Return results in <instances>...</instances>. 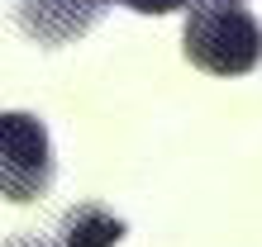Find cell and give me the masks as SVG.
I'll return each instance as SVG.
<instances>
[{
  "label": "cell",
  "instance_id": "obj_1",
  "mask_svg": "<svg viewBox=\"0 0 262 247\" xmlns=\"http://www.w3.org/2000/svg\"><path fill=\"white\" fill-rule=\"evenodd\" d=\"M181 48L210 76H248L262 62V24L238 0H191Z\"/></svg>",
  "mask_w": 262,
  "mask_h": 247
},
{
  "label": "cell",
  "instance_id": "obj_2",
  "mask_svg": "<svg viewBox=\"0 0 262 247\" xmlns=\"http://www.w3.org/2000/svg\"><path fill=\"white\" fill-rule=\"evenodd\" d=\"M53 185V143L38 114L0 110V200L29 205Z\"/></svg>",
  "mask_w": 262,
  "mask_h": 247
},
{
  "label": "cell",
  "instance_id": "obj_3",
  "mask_svg": "<svg viewBox=\"0 0 262 247\" xmlns=\"http://www.w3.org/2000/svg\"><path fill=\"white\" fill-rule=\"evenodd\" d=\"M124 238V219L100 205H76L62 214V247H115Z\"/></svg>",
  "mask_w": 262,
  "mask_h": 247
},
{
  "label": "cell",
  "instance_id": "obj_4",
  "mask_svg": "<svg viewBox=\"0 0 262 247\" xmlns=\"http://www.w3.org/2000/svg\"><path fill=\"white\" fill-rule=\"evenodd\" d=\"M0 247H53V242H43L38 233H24V238H10V242H0Z\"/></svg>",
  "mask_w": 262,
  "mask_h": 247
}]
</instances>
